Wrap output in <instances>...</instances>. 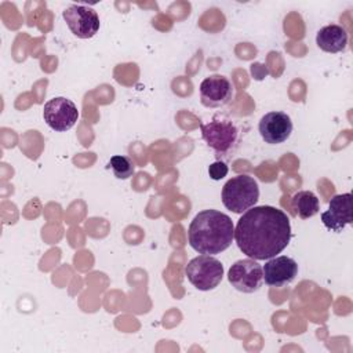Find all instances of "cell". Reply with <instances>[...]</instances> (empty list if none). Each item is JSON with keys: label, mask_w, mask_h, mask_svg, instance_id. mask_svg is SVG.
Segmentation results:
<instances>
[{"label": "cell", "mask_w": 353, "mask_h": 353, "mask_svg": "<svg viewBox=\"0 0 353 353\" xmlns=\"http://www.w3.org/2000/svg\"><path fill=\"white\" fill-rule=\"evenodd\" d=\"M291 225L287 214L272 205L247 210L237 221L234 240L243 254L266 261L280 254L290 243Z\"/></svg>", "instance_id": "obj_1"}, {"label": "cell", "mask_w": 353, "mask_h": 353, "mask_svg": "<svg viewBox=\"0 0 353 353\" xmlns=\"http://www.w3.org/2000/svg\"><path fill=\"white\" fill-rule=\"evenodd\" d=\"M188 237L196 252L214 255L230 247L234 226L229 215L216 210H204L190 222Z\"/></svg>", "instance_id": "obj_2"}, {"label": "cell", "mask_w": 353, "mask_h": 353, "mask_svg": "<svg viewBox=\"0 0 353 353\" xmlns=\"http://www.w3.org/2000/svg\"><path fill=\"white\" fill-rule=\"evenodd\" d=\"M200 130L207 146L218 157H228L236 150L240 131L230 119L216 116L208 123H200Z\"/></svg>", "instance_id": "obj_3"}, {"label": "cell", "mask_w": 353, "mask_h": 353, "mask_svg": "<svg viewBox=\"0 0 353 353\" xmlns=\"http://www.w3.org/2000/svg\"><path fill=\"white\" fill-rule=\"evenodd\" d=\"M259 199L258 182L245 174L230 178L222 189L223 205L234 214H243L256 204Z\"/></svg>", "instance_id": "obj_4"}, {"label": "cell", "mask_w": 353, "mask_h": 353, "mask_svg": "<svg viewBox=\"0 0 353 353\" xmlns=\"http://www.w3.org/2000/svg\"><path fill=\"white\" fill-rule=\"evenodd\" d=\"M185 276L197 290L210 291L222 281L223 265L215 256L203 254L189 261L185 268Z\"/></svg>", "instance_id": "obj_5"}, {"label": "cell", "mask_w": 353, "mask_h": 353, "mask_svg": "<svg viewBox=\"0 0 353 353\" xmlns=\"http://www.w3.org/2000/svg\"><path fill=\"white\" fill-rule=\"evenodd\" d=\"M43 119L51 130L62 132L70 130L76 124L79 110L73 101L65 97H55L44 103Z\"/></svg>", "instance_id": "obj_6"}, {"label": "cell", "mask_w": 353, "mask_h": 353, "mask_svg": "<svg viewBox=\"0 0 353 353\" xmlns=\"http://www.w3.org/2000/svg\"><path fill=\"white\" fill-rule=\"evenodd\" d=\"M228 280L237 291L252 294L258 291L263 283V270L255 259H239L230 266Z\"/></svg>", "instance_id": "obj_7"}, {"label": "cell", "mask_w": 353, "mask_h": 353, "mask_svg": "<svg viewBox=\"0 0 353 353\" xmlns=\"http://www.w3.org/2000/svg\"><path fill=\"white\" fill-rule=\"evenodd\" d=\"M62 15L70 32L79 39H91L99 30V17L92 7L72 4L65 8Z\"/></svg>", "instance_id": "obj_8"}, {"label": "cell", "mask_w": 353, "mask_h": 353, "mask_svg": "<svg viewBox=\"0 0 353 353\" xmlns=\"http://www.w3.org/2000/svg\"><path fill=\"white\" fill-rule=\"evenodd\" d=\"M258 130L266 143L279 145L290 138L292 132V121L287 113L274 110L262 116Z\"/></svg>", "instance_id": "obj_9"}, {"label": "cell", "mask_w": 353, "mask_h": 353, "mask_svg": "<svg viewBox=\"0 0 353 353\" xmlns=\"http://www.w3.org/2000/svg\"><path fill=\"white\" fill-rule=\"evenodd\" d=\"M233 87L228 77L212 74L200 83V98L205 108H221L230 102Z\"/></svg>", "instance_id": "obj_10"}, {"label": "cell", "mask_w": 353, "mask_h": 353, "mask_svg": "<svg viewBox=\"0 0 353 353\" xmlns=\"http://www.w3.org/2000/svg\"><path fill=\"white\" fill-rule=\"evenodd\" d=\"M321 221L328 230L342 232L346 225L353 222L352 218V193L334 196L328 203V210L321 212Z\"/></svg>", "instance_id": "obj_11"}, {"label": "cell", "mask_w": 353, "mask_h": 353, "mask_svg": "<svg viewBox=\"0 0 353 353\" xmlns=\"http://www.w3.org/2000/svg\"><path fill=\"white\" fill-rule=\"evenodd\" d=\"M263 270V280L270 287H283L291 283L298 274V263L285 255L273 256L266 261Z\"/></svg>", "instance_id": "obj_12"}, {"label": "cell", "mask_w": 353, "mask_h": 353, "mask_svg": "<svg viewBox=\"0 0 353 353\" xmlns=\"http://www.w3.org/2000/svg\"><path fill=\"white\" fill-rule=\"evenodd\" d=\"M316 44L325 52H341L347 47V32L336 23L321 28L316 34Z\"/></svg>", "instance_id": "obj_13"}, {"label": "cell", "mask_w": 353, "mask_h": 353, "mask_svg": "<svg viewBox=\"0 0 353 353\" xmlns=\"http://www.w3.org/2000/svg\"><path fill=\"white\" fill-rule=\"evenodd\" d=\"M291 207L295 215H298L302 219H309L319 212L320 203L313 192L301 190L294 194L291 200Z\"/></svg>", "instance_id": "obj_14"}, {"label": "cell", "mask_w": 353, "mask_h": 353, "mask_svg": "<svg viewBox=\"0 0 353 353\" xmlns=\"http://www.w3.org/2000/svg\"><path fill=\"white\" fill-rule=\"evenodd\" d=\"M108 167L112 168L114 176L119 179H128L130 176H132V174L135 171V165H134L132 160L130 157L121 156V154L112 156Z\"/></svg>", "instance_id": "obj_15"}, {"label": "cell", "mask_w": 353, "mask_h": 353, "mask_svg": "<svg viewBox=\"0 0 353 353\" xmlns=\"http://www.w3.org/2000/svg\"><path fill=\"white\" fill-rule=\"evenodd\" d=\"M228 172H229V168H228L226 163L222 160H216L212 164H210V167H208V175L214 181H219V179L225 178L228 175Z\"/></svg>", "instance_id": "obj_16"}]
</instances>
